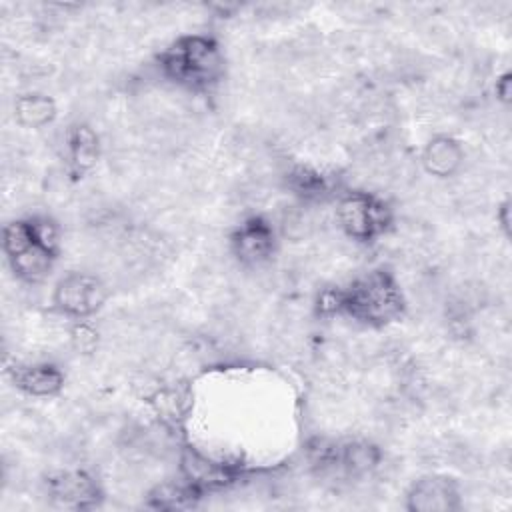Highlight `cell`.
I'll return each mask as SVG.
<instances>
[{"mask_svg": "<svg viewBox=\"0 0 512 512\" xmlns=\"http://www.w3.org/2000/svg\"><path fill=\"white\" fill-rule=\"evenodd\" d=\"M16 384L34 396H48L62 386V376L52 366H28L16 372Z\"/></svg>", "mask_w": 512, "mask_h": 512, "instance_id": "obj_10", "label": "cell"}, {"mask_svg": "<svg viewBox=\"0 0 512 512\" xmlns=\"http://www.w3.org/2000/svg\"><path fill=\"white\" fill-rule=\"evenodd\" d=\"M340 306L358 320L382 324L400 314L402 298L386 274H370L342 296Z\"/></svg>", "mask_w": 512, "mask_h": 512, "instance_id": "obj_2", "label": "cell"}, {"mask_svg": "<svg viewBox=\"0 0 512 512\" xmlns=\"http://www.w3.org/2000/svg\"><path fill=\"white\" fill-rule=\"evenodd\" d=\"M106 298L100 280L86 274H70L62 278L54 292L56 306L70 316H86L96 312Z\"/></svg>", "mask_w": 512, "mask_h": 512, "instance_id": "obj_3", "label": "cell"}, {"mask_svg": "<svg viewBox=\"0 0 512 512\" xmlns=\"http://www.w3.org/2000/svg\"><path fill=\"white\" fill-rule=\"evenodd\" d=\"M460 506V496L456 484L450 478L430 476L418 480L408 492V508L418 512H442L456 510Z\"/></svg>", "mask_w": 512, "mask_h": 512, "instance_id": "obj_5", "label": "cell"}, {"mask_svg": "<svg viewBox=\"0 0 512 512\" xmlns=\"http://www.w3.org/2000/svg\"><path fill=\"white\" fill-rule=\"evenodd\" d=\"M166 74L188 86H208L220 74V54L206 38H186L174 44L162 58Z\"/></svg>", "mask_w": 512, "mask_h": 512, "instance_id": "obj_1", "label": "cell"}, {"mask_svg": "<svg viewBox=\"0 0 512 512\" xmlns=\"http://www.w3.org/2000/svg\"><path fill=\"white\" fill-rule=\"evenodd\" d=\"M462 164V148L456 140L448 136H438L430 140L424 150V166L430 174L448 176Z\"/></svg>", "mask_w": 512, "mask_h": 512, "instance_id": "obj_8", "label": "cell"}, {"mask_svg": "<svg viewBox=\"0 0 512 512\" xmlns=\"http://www.w3.org/2000/svg\"><path fill=\"white\" fill-rule=\"evenodd\" d=\"M234 246H236V252L242 260H260L268 254V250L272 248V234L270 230L260 224V222H248L244 224L236 238H234Z\"/></svg>", "mask_w": 512, "mask_h": 512, "instance_id": "obj_9", "label": "cell"}, {"mask_svg": "<svg viewBox=\"0 0 512 512\" xmlns=\"http://www.w3.org/2000/svg\"><path fill=\"white\" fill-rule=\"evenodd\" d=\"M48 492L66 506L84 508L96 500V484L84 472H60L48 480Z\"/></svg>", "mask_w": 512, "mask_h": 512, "instance_id": "obj_6", "label": "cell"}, {"mask_svg": "<svg viewBox=\"0 0 512 512\" xmlns=\"http://www.w3.org/2000/svg\"><path fill=\"white\" fill-rule=\"evenodd\" d=\"M340 222L354 238H372L382 226H386V210L370 196L350 194L340 202Z\"/></svg>", "mask_w": 512, "mask_h": 512, "instance_id": "obj_4", "label": "cell"}, {"mask_svg": "<svg viewBox=\"0 0 512 512\" xmlns=\"http://www.w3.org/2000/svg\"><path fill=\"white\" fill-rule=\"evenodd\" d=\"M16 114H18V120L22 124L36 128V126H42V124L52 120L54 104L46 96H38V94L22 96L16 102Z\"/></svg>", "mask_w": 512, "mask_h": 512, "instance_id": "obj_11", "label": "cell"}, {"mask_svg": "<svg viewBox=\"0 0 512 512\" xmlns=\"http://www.w3.org/2000/svg\"><path fill=\"white\" fill-rule=\"evenodd\" d=\"M182 474L186 484L192 488L206 490V488H220L228 484L234 474L226 464H216L198 452H186L182 456Z\"/></svg>", "mask_w": 512, "mask_h": 512, "instance_id": "obj_7", "label": "cell"}]
</instances>
